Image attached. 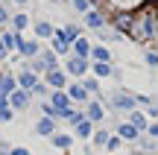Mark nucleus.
Masks as SVG:
<instances>
[{
  "label": "nucleus",
  "instance_id": "f257e3e1",
  "mask_svg": "<svg viewBox=\"0 0 158 155\" xmlns=\"http://www.w3.org/2000/svg\"><path fill=\"white\" fill-rule=\"evenodd\" d=\"M91 3L123 35L158 50V0H91Z\"/></svg>",
  "mask_w": 158,
  "mask_h": 155
}]
</instances>
